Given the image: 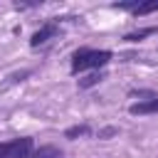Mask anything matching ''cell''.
Listing matches in <instances>:
<instances>
[{
    "instance_id": "cell-2",
    "label": "cell",
    "mask_w": 158,
    "mask_h": 158,
    "mask_svg": "<svg viewBox=\"0 0 158 158\" xmlns=\"http://www.w3.org/2000/svg\"><path fill=\"white\" fill-rule=\"evenodd\" d=\"M0 158H35V141L30 136L0 143Z\"/></svg>"
},
{
    "instance_id": "cell-1",
    "label": "cell",
    "mask_w": 158,
    "mask_h": 158,
    "mask_svg": "<svg viewBox=\"0 0 158 158\" xmlns=\"http://www.w3.org/2000/svg\"><path fill=\"white\" fill-rule=\"evenodd\" d=\"M114 59V52L109 49H94V47H79L72 52V74L86 72V69H99L106 67Z\"/></svg>"
},
{
    "instance_id": "cell-7",
    "label": "cell",
    "mask_w": 158,
    "mask_h": 158,
    "mask_svg": "<svg viewBox=\"0 0 158 158\" xmlns=\"http://www.w3.org/2000/svg\"><path fill=\"white\" fill-rule=\"evenodd\" d=\"M89 133H91V126H89V123H79V126H72V128L64 131V136H67L69 141H74V138H79V136H89Z\"/></svg>"
},
{
    "instance_id": "cell-3",
    "label": "cell",
    "mask_w": 158,
    "mask_h": 158,
    "mask_svg": "<svg viewBox=\"0 0 158 158\" xmlns=\"http://www.w3.org/2000/svg\"><path fill=\"white\" fill-rule=\"evenodd\" d=\"M114 7H118V10H126V12L136 15V17H141V15L158 12V0H143V2H136V0H131V2H116Z\"/></svg>"
},
{
    "instance_id": "cell-5",
    "label": "cell",
    "mask_w": 158,
    "mask_h": 158,
    "mask_svg": "<svg viewBox=\"0 0 158 158\" xmlns=\"http://www.w3.org/2000/svg\"><path fill=\"white\" fill-rule=\"evenodd\" d=\"M133 116H148V114H158V94H153L151 99L146 101H138V104H131L128 109Z\"/></svg>"
},
{
    "instance_id": "cell-9",
    "label": "cell",
    "mask_w": 158,
    "mask_h": 158,
    "mask_svg": "<svg viewBox=\"0 0 158 158\" xmlns=\"http://www.w3.org/2000/svg\"><path fill=\"white\" fill-rule=\"evenodd\" d=\"M106 79V74L104 72H94V74H89V77H84V79H79V86L81 89H89V86H96L99 81H104Z\"/></svg>"
},
{
    "instance_id": "cell-6",
    "label": "cell",
    "mask_w": 158,
    "mask_h": 158,
    "mask_svg": "<svg viewBox=\"0 0 158 158\" xmlns=\"http://www.w3.org/2000/svg\"><path fill=\"white\" fill-rule=\"evenodd\" d=\"M151 35H158V27H143V30L128 32L123 40H126V42H141V40H146V37H151Z\"/></svg>"
},
{
    "instance_id": "cell-10",
    "label": "cell",
    "mask_w": 158,
    "mask_h": 158,
    "mask_svg": "<svg viewBox=\"0 0 158 158\" xmlns=\"http://www.w3.org/2000/svg\"><path fill=\"white\" fill-rule=\"evenodd\" d=\"M114 133H116V128H114V126H109V128H101V131H99V138H111Z\"/></svg>"
},
{
    "instance_id": "cell-4",
    "label": "cell",
    "mask_w": 158,
    "mask_h": 158,
    "mask_svg": "<svg viewBox=\"0 0 158 158\" xmlns=\"http://www.w3.org/2000/svg\"><path fill=\"white\" fill-rule=\"evenodd\" d=\"M57 32H59V22H57V20H47V22H44V25L30 37V44H32V47H40V44L49 42Z\"/></svg>"
},
{
    "instance_id": "cell-8",
    "label": "cell",
    "mask_w": 158,
    "mask_h": 158,
    "mask_svg": "<svg viewBox=\"0 0 158 158\" xmlns=\"http://www.w3.org/2000/svg\"><path fill=\"white\" fill-rule=\"evenodd\" d=\"M35 158H64V156L57 146H42V148L35 151Z\"/></svg>"
}]
</instances>
